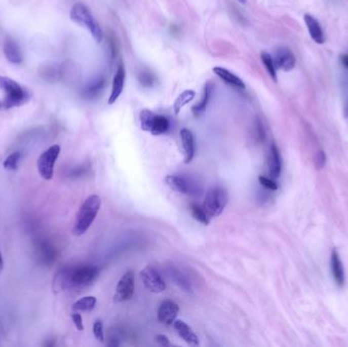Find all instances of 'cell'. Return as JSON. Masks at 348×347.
Returning <instances> with one entry per match:
<instances>
[{
	"label": "cell",
	"mask_w": 348,
	"mask_h": 347,
	"mask_svg": "<svg viewBox=\"0 0 348 347\" xmlns=\"http://www.w3.org/2000/svg\"><path fill=\"white\" fill-rule=\"evenodd\" d=\"M98 274L99 269L91 265L66 267L55 275L52 289L54 292H59L66 289L85 287L91 284L97 278Z\"/></svg>",
	"instance_id": "1"
},
{
	"label": "cell",
	"mask_w": 348,
	"mask_h": 347,
	"mask_svg": "<svg viewBox=\"0 0 348 347\" xmlns=\"http://www.w3.org/2000/svg\"><path fill=\"white\" fill-rule=\"evenodd\" d=\"M102 201L97 195H92L86 199L83 203L75 217L72 233L74 236L85 235L92 223L94 222L96 216L101 208Z\"/></svg>",
	"instance_id": "2"
},
{
	"label": "cell",
	"mask_w": 348,
	"mask_h": 347,
	"mask_svg": "<svg viewBox=\"0 0 348 347\" xmlns=\"http://www.w3.org/2000/svg\"><path fill=\"white\" fill-rule=\"evenodd\" d=\"M70 19L79 26L86 28L97 43H101L103 40V32L99 23L95 20L91 14L89 8L84 4H75L70 11Z\"/></svg>",
	"instance_id": "3"
},
{
	"label": "cell",
	"mask_w": 348,
	"mask_h": 347,
	"mask_svg": "<svg viewBox=\"0 0 348 347\" xmlns=\"http://www.w3.org/2000/svg\"><path fill=\"white\" fill-rule=\"evenodd\" d=\"M0 89L5 93L4 105L7 109L21 106L29 99L28 93L11 78L0 75Z\"/></svg>",
	"instance_id": "4"
},
{
	"label": "cell",
	"mask_w": 348,
	"mask_h": 347,
	"mask_svg": "<svg viewBox=\"0 0 348 347\" xmlns=\"http://www.w3.org/2000/svg\"><path fill=\"white\" fill-rule=\"evenodd\" d=\"M227 202V191L222 187L215 186L208 190L203 204V209L210 218L217 217L223 212Z\"/></svg>",
	"instance_id": "5"
},
{
	"label": "cell",
	"mask_w": 348,
	"mask_h": 347,
	"mask_svg": "<svg viewBox=\"0 0 348 347\" xmlns=\"http://www.w3.org/2000/svg\"><path fill=\"white\" fill-rule=\"evenodd\" d=\"M60 154V146L53 145L44 151L37 161V168L40 176L45 180H50L54 174V165Z\"/></svg>",
	"instance_id": "6"
},
{
	"label": "cell",
	"mask_w": 348,
	"mask_h": 347,
	"mask_svg": "<svg viewBox=\"0 0 348 347\" xmlns=\"http://www.w3.org/2000/svg\"><path fill=\"white\" fill-rule=\"evenodd\" d=\"M141 278L148 290L154 293L163 292L166 288V283L159 273V271L153 266H147L141 272Z\"/></svg>",
	"instance_id": "7"
},
{
	"label": "cell",
	"mask_w": 348,
	"mask_h": 347,
	"mask_svg": "<svg viewBox=\"0 0 348 347\" xmlns=\"http://www.w3.org/2000/svg\"><path fill=\"white\" fill-rule=\"evenodd\" d=\"M135 292V275L132 271L127 272L121 278L114 295L115 301L123 302L132 298Z\"/></svg>",
	"instance_id": "8"
},
{
	"label": "cell",
	"mask_w": 348,
	"mask_h": 347,
	"mask_svg": "<svg viewBox=\"0 0 348 347\" xmlns=\"http://www.w3.org/2000/svg\"><path fill=\"white\" fill-rule=\"evenodd\" d=\"M273 60L276 69H280L283 71L292 70L296 64L294 53L286 46H280L275 50Z\"/></svg>",
	"instance_id": "9"
},
{
	"label": "cell",
	"mask_w": 348,
	"mask_h": 347,
	"mask_svg": "<svg viewBox=\"0 0 348 347\" xmlns=\"http://www.w3.org/2000/svg\"><path fill=\"white\" fill-rule=\"evenodd\" d=\"M179 313V306L172 300H164L158 310V320L164 325H171Z\"/></svg>",
	"instance_id": "10"
},
{
	"label": "cell",
	"mask_w": 348,
	"mask_h": 347,
	"mask_svg": "<svg viewBox=\"0 0 348 347\" xmlns=\"http://www.w3.org/2000/svg\"><path fill=\"white\" fill-rule=\"evenodd\" d=\"M125 82H126V69L123 63L120 64L118 67V70L115 72L113 83H112V91L108 100V104L112 105L118 101V99L121 97L124 88H125Z\"/></svg>",
	"instance_id": "11"
},
{
	"label": "cell",
	"mask_w": 348,
	"mask_h": 347,
	"mask_svg": "<svg viewBox=\"0 0 348 347\" xmlns=\"http://www.w3.org/2000/svg\"><path fill=\"white\" fill-rule=\"evenodd\" d=\"M180 140L182 144V149L184 152V162L190 163L195 156V139L192 133L187 130L183 129L180 131Z\"/></svg>",
	"instance_id": "12"
},
{
	"label": "cell",
	"mask_w": 348,
	"mask_h": 347,
	"mask_svg": "<svg viewBox=\"0 0 348 347\" xmlns=\"http://www.w3.org/2000/svg\"><path fill=\"white\" fill-rule=\"evenodd\" d=\"M304 23L306 25L307 31L310 33L311 38L317 43V44H324L326 41L323 29L320 25V23L311 15L304 16Z\"/></svg>",
	"instance_id": "13"
},
{
	"label": "cell",
	"mask_w": 348,
	"mask_h": 347,
	"mask_svg": "<svg viewBox=\"0 0 348 347\" xmlns=\"http://www.w3.org/2000/svg\"><path fill=\"white\" fill-rule=\"evenodd\" d=\"M268 166H269V173L272 178H278L281 173L282 169V161L280 152L275 144H272L270 147L269 157H268Z\"/></svg>",
	"instance_id": "14"
},
{
	"label": "cell",
	"mask_w": 348,
	"mask_h": 347,
	"mask_svg": "<svg viewBox=\"0 0 348 347\" xmlns=\"http://www.w3.org/2000/svg\"><path fill=\"white\" fill-rule=\"evenodd\" d=\"M213 71L218 78H220L223 82H225L227 85H229L231 87H235V88L240 89V90H243L246 88V85L242 79H240L234 72L229 71L228 69H226L224 67H220V66L214 67Z\"/></svg>",
	"instance_id": "15"
},
{
	"label": "cell",
	"mask_w": 348,
	"mask_h": 347,
	"mask_svg": "<svg viewBox=\"0 0 348 347\" xmlns=\"http://www.w3.org/2000/svg\"><path fill=\"white\" fill-rule=\"evenodd\" d=\"M174 328L179 335L180 338H182L188 345L197 346L199 345V338L198 336L192 332V330L188 327L186 323L183 321L177 320L174 322Z\"/></svg>",
	"instance_id": "16"
},
{
	"label": "cell",
	"mask_w": 348,
	"mask_h": 347,
	"mask_svg": "<svg viewBox=\"0 0 348 347\" xmlns=\"http://www.w3.org/2000/svg\"><path fill=\"white\" fill-rule=\"evenodd\" d=\"M331 271L334 277L336 284L339 287H343L345 283V275L342 262L339 258V255L336 251H333L331 254Z\"/></svg>",
	"instance_id": "17"
},
{
	"label": "cell",
	"mask_w": 348,
	"mask_h": 347,
	"mask_svg": "<svg viewBox=\"0 0 348 347\" xmlns=\"http://www.w3.org/2000/svg\"><path fill=\"white\" fill-rule=\"evenodd\" d=\"M165 181L172 190H175L184 195H188L191 191L190 183L185 178L180 177L178 175H167L165 178Z\"/></svg>",
	"instance_id": "18"
},
{
	"label": "cell",
	"mask_w": 348,
	"mask_h": 347,
	"mask_svg": "<svg viewBox=\"0 0 348 347\" xmlns=\"http://www.w3.org/2000/svg\"><path fill=\"white\" fill-rule=\"evenodd\" d=\"M4 51L6 54L7 59L14 63V64H20L23 61V54L22 51L19 47V45L14 41V40H7V42L5 43V47H4Z\"/></svg>",
	"instance_id": "19"
},
{
	"label": "cell",
	"mask_w": 348,
	"mask_h": 347,
	"mask_svg": "<svg viewBox=\"0 0 348 347\" xmlns=\"http://www.w3.org/2000/svg\"><path fill=\"white\" fill-rule=\"evenodd\" d=\"M196 97V92L192 90H185L184 92H182L175 100L174 104H173V110L175 114H179L180 110L186 105L188 104L194 98Z\"/></svg>",
	"instance_id": "20"
},
{
	"label": "cell",
	"mask_w": 348,
	"mask_h": 347,
	"mask_svg": "<svg viewBox=\"0 0 348 347\" xmlns=\"http://www.w3.org/2000/svg\"><path fill=\"white\" fill-rule=\"evenodd\" d=\"M97 299L95 296H85L72 304V310L76 312H91L95 309Z\"/></svg>",
	"instance_id": "21"
},
{
	"label": "cell",
	"mask_w": 348,
	"mask_h": 347,
	"mask_svg": "<svg viewBox=\"0 0 348 347\" xmlns=\"http://www.w3.org/2000/svg\"><path fill=\"white\" fill-rule=\"evenodd\" d=\"M156 115H157L156 113H154L153 111L148 110V109H144L141 111L140 124H141V128L143 131L151 133Z\"/></svg>",
	"instance_id": "22"
},
{
	"label": "cell",
	"mask_w": 348,
	"mask_h": 347,
	"mask_svg": "<svg viewBox=\"0 0 348 347\" xmlns=\"http://www.w3.org/2000/svg\"><path fill=\"white\" fill-rule=\"evenodd\" d=\"M169 130V122L166 118L162 117V115H156L155 121H154V125L151 131V134L154 136H160L163 135L165 133H167V131Z\"/></svg>",
	"instance_id": "23"
},
{
	"label": "cell",
	"mask_w": 348,
	"mask_h": 347,
	"mask_svg": "<svg viewBox=\"0 0 348 347\" xmlns=\"http://www.w3.org/2000/svg\"><path fill=\"white\" fill-rule=\"evenodd\" d=\"M104 85H105V81L102 78L94 81L93 83L89 84L88 87L84 90V96L90 99L96 97L103 90Z\"/></svg>",
	"instance_id": "24"
},
{
	"label": "cell",
	"mask_w": 348,
	"mask_h": 347,
	"mask_svg": "<svg viewBox=\"0 0 348 347\" xmlns=\"http://www.w3.org/2000/svg\"><path fill=\"white\" fill-rule=\"evenodd\" d=\"M210 95H211V88H210V85L206 86V89H205V93H204V96H203V99L202 101L197 104L196 106L192 107V113L196 118H199L201 117V115H203L206 111V108H207V104H208V101H209V98H210Z\"/></svg>",
	"instance_id": "25"
},
{
	"label": "cell",
	"mask_w": 348,
	"mask_h": 347,
	"mask_svg": "<svg viewBox=\"0 0 348 347\" xmlns=\"http://www.w3.org/2000/svg\"><path fill=\"white\" fill-rule=\"evenodd\" d=\"M261 58H262V61L267 69V71L269 72L270 76L272 78V80L274 82H277V73H276V66H275V63H274V60H273V57L267 53V52H262L261 53Z\"/></svg>",
	"instance_id": "26"
},
{
	"label": "cell",
	"mask_w": 348,
	"mask_h": 347,
	"mask_svg": "<svg viewBox=\"0 0 348 347\" xmlns=\"http://www.w3.org/2000/svg\"><path fill=\"white\" fill-rule=\"evenodd\" d=\"M190 212L191 215L194 216V218L196 220H198L199 222L207 225L210 222V217L207 215V213L205 212V210L203 208H201L200 206H198L197 204H191L190 205Z\"/></svg>",
	"instance_id": "27"
},
{
	"label": "cell",
	"mask_w": 348,
	"mask_h": 347,
	"mask_svg": "<svg viewBox=\"0 0 348 347\" xmlns=\"http://www.w3.org/2000/svg\"><path fill=\"white\" fill-rule=\"evenodd\" d=\"M21 157H22V154L20 152H14L12 153L11 155H9L6 160L4 161V167L7 169V170H10V171H15L17 168H18V165H19V162L21 160Z\"/></svg>",
	"instance_id": "28"
},
{
	"label": "cell",
	"mask_w": 348,
	"mask_h": 347,
	"mask_svg": "<svg viewBox=\"0 0 348 347\" xmlns=\"http://www.w3.org/2000/svg\"><path fill=\"white\" fill-rule=\"evenodd\" d=\"M93 333H94V336L95 338L100 341V342H103L104 341V332H103V324L100 320H97L94 324V327H93Z\"/></svg>",
	"instance_id": "29"
},
{
	"label": "cell",
	"mask_w": 348,
	"mask_h": 347,
	"mask_svg": "<svg viewBox=\"0 0 348 347\" xmlns=\"http://www.w3.org/2000/svg\"><path fill=\"white\" fill-rule=\"evenodd\" d=\"M259 181L263 186H265L266 188H268L270 190H277L278 189V184L272 178L261 175V176H259Z\"/></svg>",
	"instance_id": "30"
},
{
	"label": "cell",
	"mask_w": 348,
	"mask_h": 347,
	"mask_svg": "<svg viewBox=\"0 0 348 347\" xmlns=\"http://www.w3.org/2000/svg\"><path fill=\"white\" fill-rule=\"evenodd\" d=\"M140 82L145 87H151L154 83V76L149 71H142V73L139 75Z\"/></svg>",
	"instance_id": "31"
},
{
	"label": "cell",
	"mask_w": 348,
	"mask_h": 347,
	"mask_svg": "<svg viewBox=\"0 0 348 347\" xmlns=\"http://www.w3.org/2000/svg\"><path fill=\"white\" fill-rule=\"evenodd\" d=\"M71 319L74 323V326L75 328L79 330V331H83L84 330V324H83V319H82V316L79 314V313H74L71 315Z\"/></svg>",
	"instance_id": "32"
},
{
	"label": "cell",
	"mask_w": 348,
	"mask_h": 347,
	"mask_svg": "<svg viewBox=\"0 0 348 347\" xmlns=\"http://www.w3.org/2000/svg\"><path fill=\"white\" fill-rule=\"evenodd\" d=\"M155 340H156V342H158L162 346H166V345L170 344L168 338L165 335H157V336H155Z\"/></svg>",
	"instance_id": "33"
},
{
	"label": "cell",
	"mask_w": 348,
	"mask_h": 347,
	"mask_svg": "<svg viewBox=\"0 0 348 347\" xmlns=\"http://www.w3.org/2000/svg\"><path fill=\"white\" fill-rule=\"evenodd\" d=\"M326 162V155L323 152H320L319 155L317 156V165L322 168Z\"/></svg>",
	"instance_id": "34"
},
{
	"label": "cell",
	"mask_w": 348,
	"mask_h": 347,
	"mask_svg": "<svg viewBox=\"0 0 348 347\" xmlns=\"http://www.w3.org/2000/svg\"><path fill=\"white\" fill-rule=\"evenodd\" d=\"M340 62L348 70V54L347 53H344L340 56Z\"/></svg>",
	"instance_id": "35"
},
{
	"label": "cell",
	"mask_w": 348,
	"mask_h": 347,
	"mask_svg": "<svg viewBox=\"0 0 348 347\" xmlns=\"http://www.w3.org/2000/svg\"><path fill=\"white\" fill-rule=\"evenodd\" d=\"M344 115L346 119H348V97L345 99V103H344Z\"/></svg>",
	"instance_id": "36"
},
{
	"label": "cell",
	"mask_w": 348,
	"mask_h": 347,
	"mask_svg": "<svg viewBox=\"0 0 348 347\" xmlns=\"http://www.w3.org/2000/svg\"><path fill=\"white\" fill-rule=\"evenodd\" d=\"M4 259H3V256H2V253H0V272H2L4 270Z\"/></svg>",
	"instance_id": "37"
},
{
	"label": "cell",
	"mask_w": 348,
	"mask_h": 347,
	"mask_svg": "<svg viewBox=\"0 0 348 347\" xmlns=\"http://www.w3.org/2000/svg\"><path fill=\"white\" fill-rule=\"evenodd\" d=\"M240 2H241V3H243V4H246L247 0H240Z\"/></svg>",
	"instance_id": "38"
},
{
	"label": "cell",
	"mask_w": 348,
	"mask_h": 347,
	"mask_svg": "<svg viewBox=\"0 0 348 347\" xmlns=\"http://www.w3.org/2000/svg\"><path fill=\"white\" fill-rule=\"evenodd\" d=\"M2 105H3V104H2V102H0V109H2Z\"/></svg>",
	"instance_id": "39"
}]
</instances>
